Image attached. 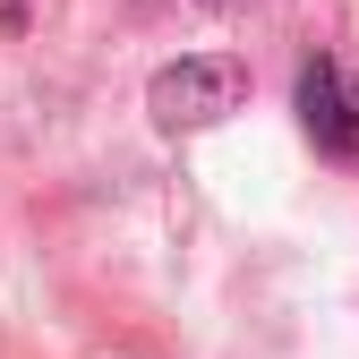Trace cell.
<instances>
[{
  "mask_svg": "<svg viewBox=\"0 0 359 359\" xmlns=\"http://www.w3.org/2000/svg\"><path fill=\"white\" fill-rule=\"evenodd\" d=\"M205 9H240V0H205Z\"/></svg>",
  "mask_w": 359,
  "mask_h": 359,
  "instance_id": "3",
  "label": "cell"
},
{
  "mask_svg": "<svg viewBox=\"0 0 359 359\" xmlns=\"http://www.w3.org/2000/svg\"><path fill=\"white\" fill-rule=\"evenodd\" d=\"M299 128H308L325 154L359 163V77H351V69H334V60L299 69Z\"/></svg>",
  "mask_w": 359,
  "mask_h": 359,
  "instance_id": "2",
  "label": "cell"
},
{
  "mask_svg": "<svg viewBox=\"0 0 359 359\" xmlns=\"http://www.w3.org/2000/svg\"><path fill=\"white\" fill-rule=\"evenodd\" d=\"M248 103V69L231 60V52H205V60H171V69H154V86H146V111H154V128H214V120H231Z\"/></svg>",
  "mask_w": 359,
  "mask_h": 359,
  "instance_id": "1",
  "label": "cell"
}]
</instances>
